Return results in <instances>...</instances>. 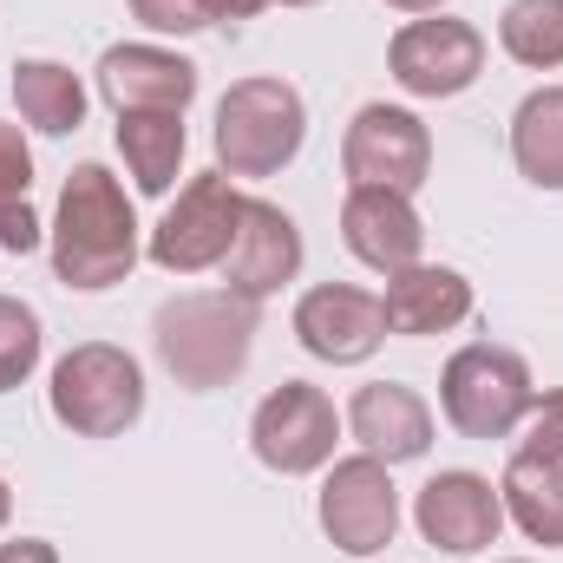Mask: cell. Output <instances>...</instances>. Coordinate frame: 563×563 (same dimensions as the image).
I'll return each mask as SVG.
<instances>
[{
    "mask_svg": "<svg viewBox=\"0 0 563 563\" xmlns=\"http://www.w3.org/2000/svg\"><path fill=\"white\" fill-rule=\"evenodd\" d=\"M46 256L53 276L79 295H99L112 282H125L144 256V230H139V203L132 190L106 170V164H73L46 223Z\"/></svg>",
    "mask_w": 563,
    "mask_h": 563,
    "instance_id": "1",
    "label": "cell"
},
{
    "mask_svg": "<svg viewBox=\"0 0 563 563\" xmlns=\"http://www.w3.org/2000/svg\"><path fill=\"white\" fill-rule=\"evenodd\" d=\"M151 347L184 394H217L256 354V301H243L230 288H184V295L157 301Z\"/></svg>",
    "mask_w": 563,
    "mask_h": 563,
    "instance_id": "2",
    "label": "cell"
},
{
    "mask_svg": "<svg viewBox=\"0 0 563 563\" xmlns=\"http://www.w3.org/2000/svg\"><path fill=\"white\" fill-rule=\"evenodd\" d=\"M308 144V99L276 79V73H256V79H236L223 99H217V170L223 177H282Z\"/></svg>",
    "mask_w": 563,
    "mask_h": 563,
    "instance_id": "3",
    "label": "cell"
},
{
    "mask_svg": "<svg viewBox=\"0 0 563 563\" xmlns=\"http://www.w3.org/2000/svg\"><path fill=\"white\" fill-rule=\"evenodd\" d=\"M46 413L73 439H125L144 420V367L119 341H79L53 361Z\"/></svg>",
    "mask_w": 563,
    "mask_h": 563,
    "instance_id": "4",
    "label": "cell"
},
{
    "mask_svg": "<svg viewBox=\"0 0 563 563\" xmlns=\"http://www.w3.org/2000/svg\"><path fill=\"white\" fill-rule=\"evenodd\" d=\"M538 400L531 361L498 341H465L439 367V413L459 439H511Z\"/></svg>",
    "mask_w": 563,
    "mask_h": 563,
    "instance_id": "5",
    "label": "cell"
},
{
    "mask_svg": "<svg viewBox=\"0 0 563 563\" xmlns=\"http://www.w3.org/2000/svg\"><path fill=\"white\" fill-rule=\"evenodd\" d=\"M243 203H250V190L236 177H223V170H203V177L177 184V197L164 203V217L144 230V256L164 276L223 269V256L236 243V223H243Z\"/></svg>",
    "mask_w": 563,
    "mask_h": 563,
    "instance_id": "6",
    "label": "cell"
},
{
    "mask_svg": "<svg viewBox=\"0 0 563 563\" xmlns=\"http://www.w3.org/2000/svg\"><path fill=\"white\" fill-rule=\"evenodd\" d=\"M314 518H321V538L341 558H380L400 538V485H394V465H380L367 452L334 459L321 472Z\"/></svg>",
    "mask_w": 563,
    "mask_h": 563,
    "instance_id": "7",
    "label": "cell"
},
{
    "mask_svg": "<svg viewBox=\"0 0 563 563\" xmlns=\"http://www.w3.org/2000/svg\"><path fill=\"white\" fill-rule=\"evenodd\" d=\"M341 413L334 400L314 387V380H282L256 400L250 413V452L276 472V478H314L334 465V445H341Z\"/></svg>",
    "mask_w": 563,
    "mask_h": 563,
    "instance_id": "8",
    "label": "cell"
},
{
    "mask_svg": "<svg viewBox=\"0 0 563 563\" xmlns=\"http://www.w3.org/2000/svg\"><path fill=\"white\" fill-rule=\"evenodd\" d=\"M387 73L407 99H459L485 73V33L459 13H420L387 40Z\"/></svg>",
    "mask_w": 563,
    "mask_h": 563,
    "instance_id": "9",
    "label": "cell"
},
{
    "mask_svg": "<svg viewBox=\"0 0 563 563\" xmlns=\"http://www.w3.org/2000/svg\"><path fill=\"white\" fill-rule=\"evenodd\" d=\"M341 170L347 184H374V190H420L432 177V132L413 106H361L341 132Z\"/></svg>",
    "mask_w": 563,
    "mask_h": 563,
    "instance_id": "10",
    "label": "cell"
},
{
    "mask_svg": "<svg viewBox=\"0 0 563 563\" xmlns=\"http://www.w3.org/2000/svg\"><path fill=\"white\" fill-rule=\"evenodd\" d=\"M413 525H420V538L432 551H445V558H478V551H492L498 531H505V498H498V485H492L485 472L452 465V472H432L420 492H413Z\"/></svg>",
    "mask_w": 563,
    "mask_h": 563,
    "instance_id": "11",
    "label": "cell"
},
{
    "mask_svg": "<svg viewBox=\"0 0 563 563\" xmlns=\"http://www.w3.org/2000/svg\"><path fill=\"white\" fill-rule=\"evenodd\" d=\"M295 341L314 361H328V367L374 361L380 341H387L380 295L361 288V282H314V288H301V301H295Z\"/></svg>",
    "mask_w": 563,
    "mask_h": 563,
    "instance_id": "12",
    "label": "cell"
},
{
    "mask_svg": "<svg viewBox=\"0 0 563 563\" xmlns=\"http://www.w3.org/2000/svg\"><path fill=\"white\" fill-rule=\"evenodd\" d=\"M301 263H308L301 223L282 203H269V197H250L243 203V223H236V243L223 256V288L263 308L269 295H282L288 282L301 276Z\"/></svg>",
    "mask_w": 563,
    "mask_h": 563,
    "instance_id": "13",
    "label": "cell"
},
{
    "mask_svg": "<svg viewBox=\"0 0 563 563\" xmlns=\"http://www.w3.org/2000/svg\"><path fill=\"white\" fill-rule=\"evenodd\" d=\"M341 243L361 269L394 276L426 263V217L407 190H374V184H347L341 197Z\"/></svg>",
    "mask_w": 563,
    "mask_h": 563,
    "instance_id": "14",
    "label": "cell"
},
{
    "mask_svg": "<svg viewBox=\"0 0 563 563\" xmlns=\"http://www.w3.org/2000/svg\"><path fill=\"white\" fill-rule=\"evenodd\" d=\"M99 99L125 119V112H190L197 99V66L177 53V46H157V40H125V46H106L99 53Z\"/></svg>",
    "mask_w": 563,
    "mask_h": 563,
    "instance_id": "15",
    "label": "cell"
},
{
    "mask_svg": "<svg viewBox=\"0 0 563 563\" xmlns=\"http://www.w3.org/2000/svg\"><path fill=\"white\" fill-rule=\"evenodd\" d=\"M347 439L367 452V459H380V465H413L432 452V407H426L420 387H407V380H367V387H354V400H347Z\"/></svg>",
    "mask_w": 563,
    "mask_h": 563,
    "instance_id": "16",
    "label": "cell"
},
{
    "mask_svg": "<svg viewBox=\"0 0 563 563\" xmlns=\"http://www.w3.org/2000/svg\"><path fill=\"white\" fill-rule=\"evenodd\" d=\"M478 308L472 282L445 263H413V269H394L380 288V314H387V334L400 341H426V334H452L465 328Z\"/></svg>",
    "mask_w": 563,
    "mask_h": 563,
    "instance_id": "17",
    "label": "cell"
},
{
    "mask_svg": "<svg viewBox=\"0 0 563 563\" xmlns=\"http://www.w3.org/2000/svg\"><path fill=\"white\" fill-rule=\"evenodd\" d=\"M86 79L66 59H13V112L40 139H73L86 125Z\"/></svg>",
    "mask_w": 563,
    "mask_h": 563,
    "instance_id": "18",
    "label": "cell"
},
{
    "mask_svg": "<svg viewBox=\"0 0 563 563\" xmlns=\"http://www.w3.org/2000/svg\"><path fill=\"white\" fill-rule=\"evenodd\" d=\"M498 498H505V525H518L544 551H563V459L511 452V465L498 472Z\"/></svg>",
    "mask_w": 563,
    "mask_h": 563,
    "instance_id": "19",
    "label": "cell"
},
{
    "mask_svg": "<svg viewBox=\"0 0 563 563\" xmlns=\"http://www.w3.org/2000/svg\"><path fill=\"white\" fill-rule=\"evenodd\" d=\"M184 112H125L119 119V157L139 197H170V184L184 177Z\"/></svg>",
    "mask_w": 563,
    "mask_h": 563,
    "instance_id": "20",
    "label": "cell"
},
{
    "mask_svg": "<svg viewBox=\"0 0 563 563\" xmlns=\"http://www.w3.org/2000/svg\"><path fill=\"white\" fill-rule=\"evenodd\" d=\"M511 164L525 184L563 190V86L525 92V106L511 112Z\"/></svg>",
    "mask_w": 563,
    "mask_h": 563,
    "instance_id": "21",
    "label": "cell"
},
{
    "mask_svg": "<svg viewBox=\"0 0 563 563\" xmlns=\"http://www.w3.org/2000/svg\"><path fill=\"white\" fill-rule=\"evenodd\" d=\"M26 190H33V144H26V125H7V119H0V256H33V250L46 243V223L33 217Z\"/></svg>",
    "mask_w": 563,
    "mask_h": 563,
    "instance_id": "22",
    "label": "cell"
},
{
    "mask_svg": "<svg viewBox=\"0 0 563 563\" xmlns=\"http://www.w3.org/2000/svg\"><path fill=\"white\" fill-rule=\"evenodd\" d=\"M498 46L525 73H558L563 66V0H511L498 13Z\"/></svg>",
    "mask_w": 563,
    "mask_h": 563,
    "instance_id": "23",
    "label": "cell"
},
{
    "mask_svg": "<svg viewBox=\"0 0 563 563\" xmlns=\"http://www.w3.org/2000/svg\"><path fill=\"white\" fill-rule=\"evenodd\" d=\"M40 354H46V321H40V308L20 301V295H0V394L26 387L33 367H40Z\"/></svg>",
    "mask_w": 563,
    "mask_h": 563,
    "instance_id": "24",
    "label": "cell"
},
{
    "mask_svg": "<svg viewBox=\"0 0 563 563\" xmlns=\"http://www.w3.org/2000/svg\"><path fill=\"white\" fill-rule=\"evenodd\" d=\"M518 452L531 459H563V387H544L518 426Z\"/></svg>",
    "mask_w": 563,
    "mask_h": 563,
    "instance_id": "25",
    "label": "cell"
},
{
    "mask_svg": "<svg viewBox=\"0 0 563 563\" xmlns=\"http://www.w3.org/2000/svg\"><path fill=\"white\" fill-rule=\"evenodd\" d=\"M125 7H132V20H139L144 33H157V40H190V33L210 26L197 0H125Z\"/></svg>",
    "mask_w": 563,
    "mask_h": 563,
    "instance_id": "26",
    "label": "cell"
},
{
    "mask_svg": "<svg viewBox=\"0 0 563 563\" xmlns=\"http://www.w3.org/2000/svg\"><path fill=\"white\" fill-rule=\"evenodd\" d=\"M197 7H203V20H230V26H236V20H256V13L276 7V0H197Z\"/></svg>",
    "mask_w": 563,
    "mask_h": 563,
    "instance_id": "27",
    "label": "cell"
},
{
    "mask_svg": "<svg viewBox=\"0 0 563 563\" xmlns=\"http://www.w3.org/2000/svg\"><path fill=\"white\" fill-rule=\"evenodd\" d=\"M0 563H59V551L46 538H13V544H0Z\"/></svg>",
    "mask_w": 563,
    "mask_h": 563,
    "instance_id": "28",
    "label": "cell"
},
{
    "mask_svg": "<svg viewBox=\"0 0 563 563\" xmlns=\"http://www.w3.org/2000/svg\"><path fill=\"white\" fill-rule=\"evenodd\" d=\"M387 7H394V13H413V20H420V13H445L452 0H387Z\"/></svg>",
    "mask_w": 563,
    "mask_h": 563,
    "instance_id": "29",
    "label": "cell"
},
{
    "mask_svg": "<svg viewBox=\"0 0 563 563\" xmlns=\"http://www.w3.org/2000/svg\"><path fill=\"white\" fill-rule=\"evenodd\" d=\"M7 518H13V485L0 478V531H7Z\"/></svg>",
    "mask_w": 563,
    "mask_h": 563,
    "instance_id": "30",
    "label": "cell"
},
{
    "mask_svg": "<svg viewBox=\"0 0 563 563\" xmlns=\"http://www.w3.org/2000/svg\"><path fill=\"white\" fill-rule=\"evenodd\" d=\"M276 7H321V0H276Z\"/></svg>",
    "mask_w": 563,
    "mask_h": 563,
    "instance_id": "31",
    "label": "cell"
},
{
    "mask_svg": "<svg viewBox=\"0 0 563 563\" xmlns=\"http://www.w3.org/2000/svg\"><path fill=\"white\" fill-rule=\"evenodd\" d=\"M505 563H531V558H505Z\"/></svg>",
    "mask_w": 563,
    "mask_h": 563,
    "instance_id": "32",
    "label": "cell"
}]
</instances>
